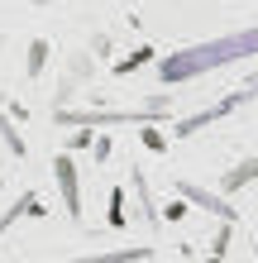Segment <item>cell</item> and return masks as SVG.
<instances>
[{"label": "cell", "mask_w": 258, "mask_h": 263, "mask_svg": "<svg viewBox=\"0 0 258 263\" xmlns=\"http://www.w3.org/2000/svg\"><path fill=\"white\" fill-rule=\"evenodd\" d=\"M129 258H144V249H125V254H105V258H82V263H129Z\"/></svg>", "instance_id": "cell-2"}, {"label": "cell", "mask_w": 258, "mask_h": 263, "mask_svg": "<svg viewBox=\"0 0 258 263\" xmlns=\"http://www.w3.org/2000/svg\"><path fill=\"white\" fill-rule=\"evenodd\" d=\"M253 53H258V24L244 29V34H225V39L196 43V48L168 58V63H163V77H168V82H182V77H191V72H210V67L239 63V58H253Z\"/></svg>", "instance_id": "cell-1"}]
</instances>
